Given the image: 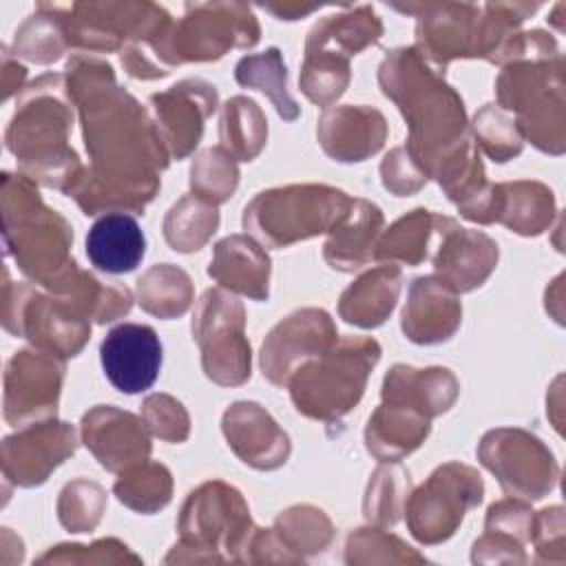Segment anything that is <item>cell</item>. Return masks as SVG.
Masks as SVG:
<instances>
[{"label":"cell","instance_id":"obj_1","mask_svg":"<svg viewBox=\"0 0 566 566\" xmlns=\"http://www.w3.org/2000/svg\"><path fill=\"white\" fill-rule=\"evenodd\" d=\"M378 360L374 340H345L340 352L303 369V378L292 389L298 411L310 416L345 413L363 394L367 369Z\"/></svg>","mask_w":566,"mask_h":566},{"label":"cell","instance_id":"obj_6","mask_svg":"<svg viewBox=\"0 0 566 566\" xmlns=\"http://www.w3.org/2000/svg\"><path fill=\"white\" fill-rule=\"evenodd\" d=\"M217 248L226 252L232 261H237V265L214 259V263H210L212 276H217L223 285H230L254 298L268 296L270 261L259 250V245H254L252 241H245L243 237H232L221 241Z\"/></svg>","mask_w":566,"mask_h":566},{"label":"cell","instance_id":"obj_7","mask_svg":"<svg viewBox=\"0 0 566 566\" xmlns=\"http://www.w3.org/2000/svg\"><path fill=\"white\" fill-rule=\"evenodd\" d=\"M398 294V270H376L356 285H352L340 303V312L347 323H356L363 327L380 325L391 312Z\"/></svg>","mask_w":566,"mask_h":566},{"label":"cell","instance_id":"obj_4","mask_svg":"<svg viewBox=\"0 0 566 566\" xmlns=\"http://www.w3.org/2000/svg\"><path fill=\"white\" fill-rule=\"evenodd\" d=\"M73 431L64 424H44L4 440V473L24 486L46 480L51 467L73 453Z\"/></svg>","mask_w":566,"mask_h":566},{"label":"cell","instance_id":"obj_5","mask_svg":"<svg viewBox=\"0 0 566 566\" xmlns=\"http://www.w3.org/2000/svg\"><path fill=\"white\" fill-rule=\"evenodd\" d=\"M146 252V239L139 223L124 212H111L97 219L86 234L88 261L108 274H124L139 265Z\"/></svg>","mask_w":566,"mask_h":566},{"label":"cell","instance_id":"obj_10","mask_svg":"<svg viewBox=\"0 0 566 566\" xmlns=\"http://www.w3.org/2000/svg\"><path fill=\"white\" fill-rule=\"evenodd\" d=\"M170 400V398H168ZM166 402V396H153V398H148L146 400V411H148V418H150V427H153V431L157 433L159 431V427H161V422H168V440H181V438H186L181 431H177L179 427L181 429H186L188 431V420H186V413L181 411V405L179 402H172V407H170V411L166 409L168 405H164Z\"/></svg>","mask_w":566,"mask_h":566},{"label":"cell","instance_id":"obj_8","mask_svg":"<svg viewBox=\"0 0 566 566\" xmlns=\"http://www.w3.org/2000/svg\"><path fill=\"white\" fill-rule=\"evenodd\" d=\"M363 210L354 212V223L345 226L338 237H334L325 248V256L332 263V268L338 270H354L360 268L369 254L365 252V245L369 239H374L376 228L380 226L382 217L376 206L363 201Z\"/></svg>","mask_w":566,"mask_h":566},{"label":"cell","instance_id":"obj_9","mask_svg":"<svg viewBox=\"0 0 566 566\" xmlns=\"http://www.w3.org/2000/svg\"><path fill=\"white\" fill-rule=\"evenodd\" d=\"M237 80L243 86H256L268 93L285 119L296 117V106L285 93V66L281 64L276 49H270L265 55L243 57L237 66Z\"/></svg>","mask_w":566,"mask_h":566},{"label":"cell","instance_id":"obj_3","mask_svg":"<svg viewBox=\"0 0 566 566\" xmlns=\"http://www.w3.org/2000/svg\"><path fill=\"white\" fill-rule=\"evenodd\" d=\"M62 367L44 356L20 352L7 367V420L20 422L55 411Z\"/></svg>","mask_w":566,"mask_h":566},{"label":"cell","instance_id":"obj_2","mask_svg":"<svg viewBox=\"0 0 566 566\" xmlns=\"http://www.w3.org/2000/svg\"><path fill=\"white\" fill-rule=\"evenodd\" d=\"M99 358L111 385L124 394L148 389L161 367V345L153 327L124 323L113 327L99 347Z\"/></svg>","mask_w":566,"mask_h":566}]
</instances>
